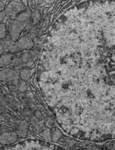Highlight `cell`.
<instances>
[{
    "instance_id": "8fae6325",
    "label": "cell",
    "mask_w": 115,
    "mask_h": 150,
    "mask_svg": "<svg viewBox=\"0 0 115 150\" xmlns=\"http://www.w3.org/2000/svg\"><path fill=\"white\" fill-rule=\"evenodd\" d=\"M6 25L5 23H0V39H3L6 37Z\"/></svg>"
},
{
    "instance_id": "6da1fadb",
    "label": "cell",
    "mask_w": 115,
    "mask_h": 150,
    "mask_svg": "<svg viewBox=\"0 0 115 150\" xmlns=\"http://www.w3.org/2000/svg\"><path fill=\"white\" fill-rule=\"evenodd\" d=\"M30 18V14L28 11H23L22 13H18L13 20L10 26V37L11 40L16 43L18 40L19 36L23 32V30L26 28Z\"/></svg>"
},
{
    "instance_id": "52a82bcc",
    "label": "cell",
    "mask_w": 115,
    "mask_h": 150,
    "mask_svg": "<svg viewBox=\"0 0 115 150\" xmlns=\"http://www.w3.org/2000/svg\"><path fill=\"white\" fill-rule=\"evenodd\" d=\"M13 56L10 54H6L0 57V68L4 67L5 65L8 64L11 62Z\"/></svg>"
},
{
    "instance_id": "30bf717a",
    "label": "cell",
    "mask_w": 115,
    "mask_h": 150,
    "mask_svg": "<svg viewBox=\"0 0 115 150\" xmlns=\"http://www.w3.org/2000/svg\"><path fill=\"white\" fill-rule=\"evenodd\" d=\"M61 136H62V134H61L60 131L59 129H55L52 134V140L53 141H58L60 139Z\"/></svg>"
},
{
    "instance_id": "9a60e30c",
    "label": "cell",
    "mask_w": 115,
    "mask_h": 150,
    "mask_svg": "<svg viewBox=\"0 0 115 150\" xmlns=\"http://www.w3.org/2000/svg\"><path fill=\"white\" fill-rule=\"evenodd\" d=\"M5 16L6 13L4 11V12H0V23H1V22L4 20V18H5Z\"/></svg>"
},
{
    "instance_id": "5bb4252c",
    "label": "cell",
    "mask_w": 115,
    "mask_h": 150,
    "mask_svg": "<svg viewBox=\"0 0 115 150\" xmlns=\"http://www.w3.org/2000/svg\"><path fill=\"white\" fill-rule=\"evenodd\" d=\"M5 8V1H0V12H4Z\"/></svg>"
},
{
    "instance_id": "8992f818",
    "label": "cell",
    "mask_w": 115,
    "mask_h": 150,
    "mask_svg": "<svg viewBox=\"0 0 115 150\" xmlns=\"http://www.w3.org/2000/svg\"><path fill=\"white\" fill-rule=\"evenodd\" d=\"M3 46L5 48L6 50L9 51L10 53H16L18 50V48L17 47L16 43L12 41L11 38H7L4 40V42L3 43Z\"/></svg>"
},
{
    "instance_id": "277c9868",
    "label": "cell",
    "mask_w": 115,
    "mask_h": 150,
    "mask_svg": "<svg viewBox=\"0 0 115 150\" xmlns=\"http://www.w3.org/2000/svg\"><path fill=\"white\" fill-rule=\"evenodd\" d=\"M18 135L14 132H6L0 135V144H10L16 142Z\"/></svg>"
},
{
    "instance_id": "4fadbf2b",
    "label": "cell",
    "mask_w": 115,
    "mask_h": 150,
    "mask_svg": "<svg viewBox=\"0 0 115 150\" xmlns=\"http://www.w3.org/2000/svg\"><path fill=\"white\" fill-rule=\"evenodd\" d=\"M44 136L46 140H48V141H50V140H51V138H49V137H51V134H50L49 130H46V131H44Z\"/></svg>"
},
{
    "instance_id": "ba28073f",
    "label": "cell",
    "mask_w": 115,
    "mask_h": 150,
    "mask_svg": "<svg viewBox=\"0 0 115 150\" xmlns=\"http://www.w3.org/2000/svg\"><path fill=\"white\" fill-rule=\"evenodd\" d=\"M33 73V70L31 71L30 69H23L22 70L21 73H20V77H21V79H22L23 81H27L32 77Z\"/></svg>"
},
{
    "instance_id": "7a4b0ae2",
    "label": "cell",
    "mask_w": 115,
    "mask_h": 150,
    "mask_svg": "<svg viewBox=\"0 0 115 150\" xmlns=\"http://www.w3.org/2000/svg\"><path fill=\"white\" fill-rule=\"evenodd\" d=\"M24 9V7L23 6L22 4L20 3H17V2H12L9 4V5L8 6V8L4 11L6 15L8 16H13V15H18V13H22Z\"/></svg>"
},
{
    "instance_id": "3957f363",
    "label": "cell",
    "mask_w": 115,
    "mask_h": 150,
    "mask_svg": "<svg viewBox=\"0 0 115 150\" xmlns=\"http://www.w3.org/2000/svg\"><path fill=\"white\" fill-rule=\"evenodd\" d=\"M18 74L15 70L4 69L0 71V81H16Z\"/></svg>"
},
{
    "instance_id": "7c38bea8",
    "label": "cell",
    "mask_w": 115,
    "mask_h": 150,
    "mask_svg": "<svg viewBox=\"0 0 115 150\" xmlns=\"http://www.w3.org/2000/svg\"><path fill=\"white\" fill-rule=\"evenodd\" d=\"M27 88H28L27 83H26L24 81L21 82V83H20V84H19V90L23 92V91H25V90H27Z\"/></svg>"
},
{
    "instance_id": "5b68a950",
    "label": "cell",
    "mask_w": 115,
    "mask_h": 150,
    "mask_svg": "<svg viewBox=\"0 0 115 150\" xmlns=\"http://www.w3.org/2000/svg\"><path fill=\"white\" fill-rule=\"evenodd\" d=\"M16 45L18 50H27L33 46V40L28 37H23L16 42Z\"/></svg>"
},
{
    "instance_id": "2e32d148",
    "label": "cell",
    "mask_w": 115,
    "mask_h": 150,
    "mask_svg": "<svg viewBox=\"0 0 115 150\" xmlns=\"http://www.w3.org/2000/svg\"><path fill=\"white\" fill-rule=\"evenodd\" d=\"M4 51H5V48H4L3 44H1V43H0V57L4 54Z\"/></svg>"
},
{
    "instance_id": "9c48e42d",
    "label": "cell",
    "mask_w": 115,
    "mask_h": 150,
    "mask_svg": "<svg viewBox=\"0 0 115 150\" xmlns=\"http://www.w3.org/2000/svg\"><path fill=\"white\" fill-rule=\"evenodd\" d=\"M28 123L26 122H22L20 123L19 127H18V133L22 136V137H25L28 132Z\"/></svg>"
}]
</instances>
